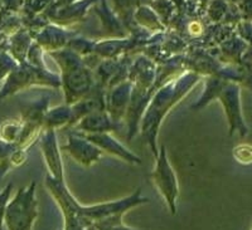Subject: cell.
I'll return each mask as SVG.
<instances>
[{
	"label": "cell",
	"instance_id": "obj_32",
	"mask_svg": "<svg viewBox=\"0 0 252 230\" xmlns=\"http://www.w3.org/2000/svg\"><path fill=\"white\" fill-rule=\"evenodd\" d=\"M53 0H24L23 8L20 10L22 17H34L42 14L52 4Z\"/></svg>",
	"mask_w": 252,
	"mask_h": 230
},
{
	"label": "cell",
	"instance_id": "obj_35",
	"mask_svg": "<svg viewBox=\"0 0 252 230\" xmlns=\"http://www.w3.org/2000/svg\"><path fill=\"white\" fill-rule=\"evenodd\" d=\"M44 53L43 48L38 44L37 42L32 43L31 48H29L28 54H27V62L29 64L38 67V68H47L46 63H44Z\"/></svg>",
	"mask_w": 252,
	"mask_h": 230
},
{
	"label": "cell",
	"instance_id": "obj_24",
	"mask_svg": "<svg viewBox=\"0 0 252 230\" xmlns=\"http://www.w3.org/2000/svg\"><path fill=\"white\" fill-rule=\"evenodd\" d=\"M72 122V108L71 105H60L56 107H49L44 116V128L60 130V128L71 126Z\"/></svg>",
	"mask_w": 252,
	"mask_h": 230
},
{
	"label": "cell",
	"instance_id": "obj_34",
	"mask_svg": "<svg viewBox=\"0 0 252 230\" xmlns=\"http://www.w3.org/2000/svg\"><path fill=\"white\" fill-rule=\"evenodd\" d=\"M18 64H19V63L9 54V52L0 51V87H1L4 81L6 80V77L9 76V73H10Z\"/></svg>",
	"mask_w": 252,
	"mask_h": 230
},
{
	"label": "cell",
	"instance_id": "obj_30",
	"mask_svg": "<svg viewBox=\"0 0 252 230\" xmlns=\"http://www.w3.org/2000/svg\"><path fill=\"white\" fill-rule=\"evenodd\" d=\"M124 213L114 214V215L106 216V218L100 219L96 223H94L91 229L97 230H132L135 228L129 227L123 222Z\"/></svg>",
	"mask_w": 252,
	"mask_h": 230
},
{
	"label": "cell",
	"instance_id": "obj_16",
	"mask_svg": "<svg viewBox=\"0 0 252 230\" xmlns=\"http://www.w3.org/2000/svg\"><path fill=\"white\" fill-rule=\"evenodd\" d=\"M76 34L77 33L75 30H71L67 27L48 23L43 29H40L33 38L43 48L46 53H51V52L66 48L71 38L75 37Z\"/></svg>",
	"mask_w": 252,
	"mask_h": 230
},
{
	"label": "cell",
	"instance_id": "obj_25",
	"mask_svg": "<svg viewBox=\"0 0 252 230\" xmlns=\"http://www.w3.org/2000/svg\"><path fill=\"white\" fill-rule=\"evenodd\" d=\"M48 54L49 57L55 60L56 64L58 65L61 73H66V72L73 71V69L80 68V67L85 65L83 57H81L80 54L76 53L75 51L69 49L68 47L60 49V51L51 52Z\"/></svg>",
	"mask_w": 252,
	"mask_h": 230
},
{
	"label": "cell",
	"instance_id": "obj_36",
	"mask_svg": "<svg viewBox=\"0 0 252 230\" xmlns=\"http://www.w3.org/2000/svg\"><path fill=\"white\" fill-rule=\"evenodd\" d=\"M233 157L238 164L250 165L252 164V146L247 144H242L233 148Z\"/></svg>",
	"mask_w": 252,
	"mask_h": 230
},
{
	"label": "cell",
	"instance_id": "obj_21",
	"mask_svg": "<svg viewBox=\"0 0 252 230\" xmlns=\"http://www.w3.org/2000/svg\"><path fill=\"white\" fill-rule=\"evenodd\" d=\"M134 22L139 28L149 31L150 34L166 31V27L164 26L154 9L150 6V4H143L136 8L134 13Z\"/></svg>",
	"mask_w": 252,
	"mask_h": 230
},
{
	"label": "cell",
	"instance_id": "obj_15",
	"mask_svg": "<svg viewBox=\"0 0 252 230\" xmlns=\"http://www.w3.org/2000/svg\"><path fill=\"white\" fill-rule=\"evenodd\" d=\"M82 134V132H81ZM85 137L94 142V145L114 157H118L121 161L129 164V165H141L143 160L132 152L131 150L123 145L119 140L115 139L111 132H102V134H83Z\"/></svg>",
	"mask_w": 252,
	"mask_h": 230
},
{
	"label": "cell",
	"instance_id": "obj_2",
	"mask_svg": "<svg viewBox=\"0 0 252 230\" xmlns=\"http://www.w3.org/2000/svg\"><path fill=\"white\" fill-rule=\"evenodd\" d=\"M32 87L61 88V76L48 68H38L28 62L19 63L0 87V101Z\"/></svg>",
	"mask_w": 252,
	"mask_h": 230
},
{
	"label": "cell",
	"instance_id": "obj_3",
	"mask_svg": "<svg viewBox=\"0 0 252 230\" xmlns=\"http://www.w3.org/2000/svg\"><path fill=\"white\" fill-rule=\"evenodd\" d=\"M37 182L32 181L27 188L17 191L6 205L4 227L8 230H31L38 218Z\"/></svg>",
	"mask_w": 252,
	"mask_h": 230
},
{
	"label": "cell",
	"instance_id": "obj_14",
	"mask_svg": "<svg viewBox=\"0 0 252 230\" xmlns=\"http://www.w3.org/2000/svg\"><path fill=\"white\" fill-rule=\"evenodd\" d=\"M217 98L223 106L226 116L228 118L229 126H231L229 134H233V131L237 130L240 131L241 135H246V127H245L242 115H241L240 91L237 86L226 82L218 93Z\"/></svg>",
	"mask_w": 252,
	"mask_h": 230
},
{
	"label": "cell",
	"instance_id": "obj_38",
	"mask_svg": "<svg viewBox=\"0 0 252 230\" xmlns=\"http://www.w3.org/2000/svg\"><path fill=\"white\" fill-rule=\"evenodd\" d=\"M18 147L17 144L13 142H6L0 139V162L8 159L13 153V151Z\"/></svg>",
	"mask_w": 252,
	"mask_h": 230
},
{
	"label": "cell",
	"instance_id": "obj_18",
	"mask_svg": "<svg viewBox=\"0 0 252 230\" xmlns=\"http://www.w3.org/2000/svg\"><path fill=\"white\" fill-rule=\"evenodd\" d=\"M92 9L94 10V14L100 19L101 28H102L106 38L129 37V30L124 26L118 14L114 12V9L110 8L106 0H98V3Z\"/></svg>",
	"mask_w": 252,
	"mask_h": 230
},
{
	"label": "cell",
	"instance_id": "obj_13",
	"mask_svg": "<svg viewBox=\"0 0 252 230\" xmlns=\"http://www.w3.org/2000/svg\"><path fill=\"white\" fill-rule=\"evenodd\" d=\"M158 64L146 54L139 53L135 56L129 67L127 80L132 83L134 87L143 89H157L155 80H157Z\"/></svg>",
	"mask_w": 252,
	"mask_h": 230
},
{
	"label": "cell",
	"instance_id": "obj_4",
	"mask_svg": "<svg viewBox=\"0 0 252 230\" xmlns=\"http://www.w3.org/2000/svg\"><path fill=\"white\" fill-rule=\"evenodd\" d=\"M44 186L48 190L52 199L60 207L61 214L63 218V229L64 230H86L89 229L87 223L82 215V204H80L73 194L67 188L64 180H58L51 176L49 173L46 175Z\"/></svg>",
	"mask_w": 252,
	"mask_h": 230
},
{
	"label": "cell",
	"instance_id": "obj_40",
	"mask_svg": "<svg viewBox=\"0 0 252 230\" xmlns=\"http://www.w3.org/2000/svg\"><path fill=\"white\" fill-rule=\"evenodd\" d=\"M73 1H77V0H53V1H52L51 5H49L47 9H56V8H60V6L67 5V4L73 3ZM47 9H46V10H47Z\"/></svg>",
	"mask_w": 252,
	"mask_h": 230
},
{
	"label": "cell",
	"instance_id": "obj_27",
	"mask_svg": "<svg viewBox=\"0 0 252 230\" xmlns=\"http://www.w3.org/2000/svg\"><path fill=\"white\" fill-rule=\"evenodd\" d=\"M27 159H28V150L18 146L8 159L0 162V181L3 180L9 170L22 166L27 161Z\"/></svg>",
	"mask_w": 252,
	"mask_h": 230
},
{
	"label": "cell",
	"instance_id": "obj_41",
	"mask_svg": "<svg viewBox=\"0 0 252 230\" xmlns=\"http://www.w3.org/2000/svg\"><path fill=\"white\" fill-rule=\"evenodd\" d=\"M194 1L198 4H201V5H207L211 0H194Z\"/></svg>",
	"mask_w": 252,
	"mask_h": 230
},
{
	"label": "cell",
	"instance_id": "obj_39",
	"mask_svg": "<svg viewBox=\"0 0 252 230\" xmlns=\"http://www.w3.org/2000/svg\"><path fill=\"white\" fill-rule=\"evenodd\" d=\"M241 10H242V14L245 18H247V19L252 18V0H242Z\"/></svg>",
	"mask_w": 252,
	"mask_h": 230
},
{
	"label": "cell",
	"instance_id": "obj_26",
	"mask_svg": "<svg viewBox=\"0 0 252 230\" xmlns=\"http://www.w3.org/2000/svg\"><path fill=\"white\" fill-rule=\"evenodd\" d=\"M224 83L226 82H224L220 76H208V78L206 80V83H204L203 93L199 97V100L195 101V102L190 106V110H192V111H198V110H202V108L206 107L211 101L217 98L218 93L220 92V89H222V87L224 86Z\"/></svg>",
	"mask_w": 252,
	"mask_h": 230
},
{
	"label": "cell",
	"instance_id": "obj_17",
	"mask_svg": "<svg viewBox=\"0 0 252 230\" xmlns=\"http://www.w3.org/2000/svg\"><path fill=\"white\" fill-rule=\"evenodd\" d=\"M105 94L106 89L96 83L91 92L89 94L81 98L76 103L71 105L72 108V122L71 126H75L82 117L92 114L96 111H102L106 110V103H105Z\"/></svg>",
	"mask_w": 252,
	"mask_h": 230
},
{
	"label": "cell",
	"instance_id": "obj_11",
	"mask_svg": "<svg viewBox=\"0 0 252 230\" xmlns=\"http://www.w3.org/2000/svg\"><path fill=\"white\" fill-rule=\"evenodd\" d=\"M97 3L98 0H77L60 8L47 9L44 14L48 17L51 23L68 28L72 24L81 23L86 18L87 13Z\"/></svg>",
	"mask_w": 252,
	"mask_h": 230
},
{
	"label": "cell",
	"instance_id": "obj_12",
	"mask_svg": "<svg viewBox=\"0 0 252 230\" xmlns=\"http://www.w3.org/2000/svg\"><path fill=\"white\" fill-rule=\"evenodd\" d=\"M131 92L132 83L129 80L118 83L106 91V94H105L106 112L116 123L123 125L125 121L126 111H127L130 98H131Z\"/></svg>",
	"mask_w": 252,
	"mask_h": 230
},
{
	"label": "cell",
	"instance_id": "obj_6",
	"mask_svg": "<svg viewBox=\"0 0 252 230\" xmlns=\"http://www.w3.org/2000/svg\"><path fill=\"white\" fill-rule=\"evenodd\" d=\"M149 201V198H145L143 195L141 188H138L131 195L126 196V198H121L119 200H112V201L107 202H100V204L87 205V206L82 205L81 210H82V215L87 223V227H89V229H91L94 223H96L100 219L114 215V214H125L126 211L140 206V205L148 204Z\"/></svg>",
	"mask_w": 252,
	"mask_h": 230
},
{
	"label": "cell",
	"instance_id": "obj_8",
	"mask_svg": "<svg viewBox=\"0 0 252 230\" xmlns=\"http://www.w3.org/2000/svg\"><path fill=\"white\" fill-rule=\"evenodd\" d=\"M61 150L68 153L82 168H91L94 164L100 161L103 153L101 148L78 131H72L67 135V142L61 146Z\"/></svg>",
	"mask_w": 252,
	"mask_h": 230
},
{
	"label": "cell",
	"instance_id": "obj_22",
	"mask_svg": "<svg viewBox=\"0 0 252 230\" xmlns=\"http://www.w3.org/2000/svg\"><path fill=\"white\" fill-rule=\"evenodd\" d=\"M33 42H34L33 35L23 27V28L19 29L18 31H15L14 34L9 37L8 51L6 52H9V54L18 63H26L27 54H28V51Z\"/></svg>",
	"mask_w": 252,
	"mask_h": 230
},
{
	"label": "cell",
	"instance_id": "obj_7",
	"mask_svg": "<svg viewBox=\"0 0 252 230\" xmlns=\"http://www.w3.org/2000/svg\"><path fill=\"white\" fill-rule=\"evenodd\" d=\"M61 88L64 94V102L73 105L89 94L96 86L94 71L86 64L73 71L61 73Z\"/></svg>",
	"mask_w": 252,
	"mask_h": 230
},
{
	"label": "cell",
	"instance_id": "obj_9",
	"mask_svg": "<svg viewBox=\"0 0 252 230\" xmlns=\"http://www.w3.org/2000/svg\"><path fill=\"white\" fill-rule=\"evenodd\" d=\"M157 89H143L132 86L131 98L129 107L126 111V140L131 141L138 132H140V123L143 119L144 112L152 100L153 94Z\"/></svg>",
	"mask_w": 252,
	"mask_h": 230
},
{
	"label": "cell",
	"instance_id": "obj_33",
	"mask_svg": "<svg viewBox=\"0 0 252 230\" xmlns=\"http://www.w3.org/2000/svg\"><path fill=\"white\" fill-rule=\"evenodd\" d=\"M227 3L224 0H211L206 5V14L211 22H220V19L226 15Z\"/></svg>",
	"mask_w": 252,
	"mask_h": 230
},
{
	"label": "cell",
	"instance_id": "obj_28",
	"mask_svg": "<svg viewBox=\"0 0 252 230\" xmlns=\"http://www.w3.org/2000/svg\"><path fill=\"white\" fill-rule=\"evenodd\" d=\"M150 6L154 9L155 13L159 15L163 24L168 29L173 17L175 15V12H177V5L174 1L173 0H153Z\"/></svg>",
	"mask_w": 252,
	"mask_h": 230
},
{
	"label": "cell",
	"instance_id": "obj_1",
	"mask_svg": "<svg viewBox=\"0 0 252 230\" xmlns=\"http://www.w3.org/2000/svg\"><path fill=\"white\" fill-rule=\"evenodd\" d=\"M199 81H201L199 74L192 71H187L174 80L164 83L153 94L141 119L140 134L143 135L154 157L159 152V148L157 146L158 134H159L164 118L184 97L190 93V91L198 85Z\"/></svg>",
	"mask_w": 252,
	"mask_h": 230
},
{
	"label": "cell",
	"instance_id": "obj_31",
	"mask_svg": "<svg viewBox=\"0 0 252 230\" xmlns=\"http://www.w3.org/2000/svg\"><path fill=\"white\" fill-rule=\"evenodd\" d=\"M94 46H96V40L89 39V38H85L80 34H76L75 37L71 38V40L67 44L69 49L75 51L76 53L80 54L81 57H87V56L94 53Z\"/></svg>",
	"mask_w": 252,
	"mask_h": 230
},
{
	"label": "cell",
	"instance_id": "obj_37",
	"mask_svg": "<svg viewBox=\"0 0 252 230\" xmlns=\"http://www.w3.org/2000/svg\"><path fill=\"white\" fill-rule=\"evenodd\" d=\"M13 191V184L9 182L5 185V188L3 190H0V230L4 229V216H5L6 205H8L9 200H10V195Z\"/></svg>",
	"mask_w": 252,
	"mask_h": 230
},
{
	"label": "cell",
	"instance_id": "obj_23",
	"mask_svg": "<svg viewBox=\"0 0 252 230\" xmlns=\"http://www.w3.org/2000/svg\"><path fill=\"white\" fill-rule=\"evenodd\" d=\"M153 0H112L114 3V12L118 14L120 20L126 27V29L131 33L136 28H139L134 22V13L139 5L150 4Z\"/></svg>",
	"mask_w": 252,
	"mask_h": 230
},
{
	"label": "cell",
	"instance_id": "obj_5",
	"mask_svg": "<svg viewBox=\"0 0 252 230\" xmlns=\"http://www.w3.org/2000/svg\"><path fill=\"white\" fill-rule=\"evenodd\" d=\"M150 177H152L153 184L157 188L158 193L160 194V196L165 201L170 214L175 215L178 196H179V184H178V177L175 175L174 169L170 165L166 148L164 145L160 146L159 152L155 156V165L150 173Z\"/></svg>",
	"mask_w": 252,
	"mask_h": 230
},
{
	"label": "cell",
	"instance_id": "obj_10",
	"mask_svg": "<svg viewBox=\"0 0 252 230\" xmlns=\"http://www.w3.org/2000/svg\"><path fill=\"white\" fill-rule=\"evenodd\" d=\"M39 147L49 175L58 180H64V168L61 153L62 150L58 145L56 130L44 128L39 136Z\"/></svg>",
	"mask_w": 252,
	"mask_h": 230
},
{
	"label": "cell",
	"instance_id": "obj_29",
	"mask_svg": "<svg viewBox=\"0 0 252 230\" xmlns=\"http://www.w3.org/2000/svg\"><path fill=\"white\" fill-rule=\"evenodd\" d=\"M22 128H23V122L22 119H8L4 121L0 125V139L4 140L6 142H13V144H18L20 134H22Z\"/></svg>",
	"mask_w": 252,
	"mask_h": 230
},
{
	"label": "cell",
	"instance_id": "obj_20",
	"mask_svg": "<svg viewBox=\"0 0 252 230\" xmlns=\"http://www.w3.org/2000/svg\"><path fill=\"white\" fill-rule=\"evenodd\" d=\"M94 53L101 59H115L130 53V37L105 38L96 40Z\"/></svg>",
	"mask_w": 252,
	"mask_h": 230
},
{
	"label": "cell",
	"instance_id": "obj_19",
	"mask_svg": "<svg viewBox=\"0 0 252 230\" xmlns=\"http://www.w3.org/2000/svg\"><path fill=\"white\" fill-rule=\"evenodd\" d=\"M73 127L75 131L82 134H102V132H115L121 130L123 125L115 122L106 110H102L82 117Z\"/></svg>",
	"mask_w": 252,
	"mask_h": 230
}]
</instances>
